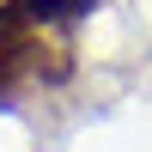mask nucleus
<instances>
[{
  "label": "nucleus",
  "mask_w": 152,
  "mask_h": 152,
  "mask_svg": "<svg viewBox=\"0 0 152 152\" xmlns=\"http://www.w3.org/2000/svg\"><path fill=\"white\" fill-rule=\"evenodd\" d=\"M73 79V49L43 31H24L0 49V104H12L31 85H67Z\"/></svg>",
  "instance_id": "f257e3e1"
},
{
  "label": "nucleus",
  "mask_w": 152,
  "mask_h": 152,
  "mask_svg": "<svg viewBox=\"0 0 152 152\" xmlns=\"http://www.w3.org/2000/svg\"><path fill=\"white\" fill-rule=\"evenodd\" d=\"M91 6H104V0H49V24L55 18H85Z\"/></svg>",
  "instance_id": "f03ea898"
}]
</instances>
